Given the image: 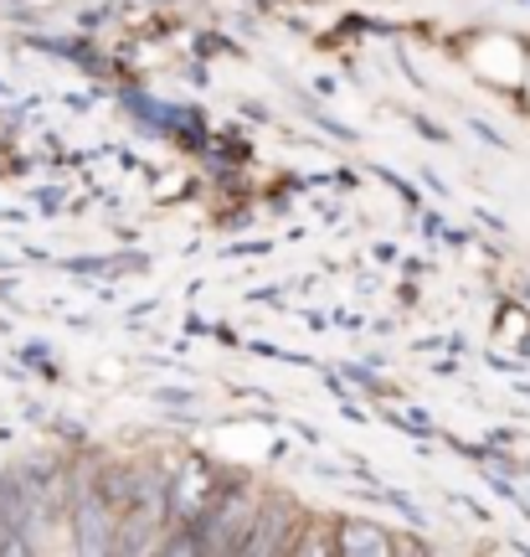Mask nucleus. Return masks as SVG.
<instances>
[{
	"label": "nucleus",
	"instance_id": "obj_3",
	"mask_svg": "<svg viewBox=\"0 0 530 557\" xmlns=\"http://www.w3.org/2000/svg\"><path fill=\"white\" fill-rule=\"evenodd\" d=\"M216 496H222V491H216V485H206V470H186V475H180V485H176V506L180 511H206V506H216Z\"/></svg>",
	"mask_w": 530,
	"mask_h": 557
},
{
	"label": "nucleus",
	"instance_id": "obj_2",
	"mask_svg": "<svg viewBox=\"0 0 530 557\" xmlns=\"http://www.w3.org/2000/svg\"><path fill=\"white\" fill-rule=\"evenodd\" d=\"M78 527H83V547L88 553H103L109 542H114V517H103L99 496H83V511H78Z\"/></svg>",
	"mask_w": 530,
	"mask_h": 557
},
{
	"label": "nucleus",
	"instance_id": "obj_4",
	"mask_svg": "<svg viewBox=\"0 0 530 557\" xmlns=\"http://www.w3.org/2000/svg\"><path fill=\"white\" fill-rule=\"evenodd\" d=\"M340 553H366V557H387L396 553V542H387L381 532H371V527H340V542H335Z\"/></svg>",
	"mask_w": 530,
	"mask_h": 557
},
{
	"label": "nucleus",
	"instance_id": "obj_5",
	"mask_svg": "<svg viewBox=\"0 0 530 557\" xmlns=\"http://www.w3.org/2000/svg\"><path fill=\"white\" fill-rule=\"evenodd\" d=\"M278 527H283V517L263 511V517H257V532L242 537V547H248V553H278V547H283V532H278Z\"/></svg>",
	"mask_w": 530,
	"mask_h": 557
},
{
	"label": "nucleus",
	"instance_id": "obj_1",
	"mask_svg": "<svg viewBox=\"0 0 530 557\" xmlns=\"http://www.w3.org/2000/svg\"><path fill=\"white\" fill-rule=\"evenodd\" d=\"M242 537H248V500L216 496V511L206 517V532L197 537V547H206V553H232V547H242Z\"/></svg>",
	"mask_w": 530,
	"mask_h": 557
}]
</instances>
